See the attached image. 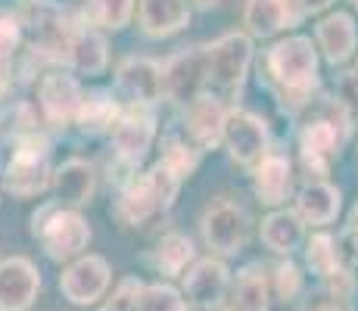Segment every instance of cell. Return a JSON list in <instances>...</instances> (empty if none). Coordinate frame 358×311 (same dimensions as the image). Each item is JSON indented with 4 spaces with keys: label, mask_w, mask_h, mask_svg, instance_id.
Here are the masks:
<instances>
[{
    "label": "cell",
    "mask_w": 358,
    "mask_h": 311,
    "mask_svg": "<svg viewBox=\"0 0 358 311\" xmlns=\"http://www.w3.org/2000/svg\"><path fill=\"white\" fill-rule=\"evenodd\" d=\"M190 25L187 0H141V29L150 38H169Z\"/></svg>",
    "instance_id": "obj_19"
},
{
    "label": "cell",
    "mask_w": 358,
    "mask_h": 311,
    "mask_svg": "<svg viewBox=\"0 0 358 311\" xmlns=\"http://www.w3.org/2000/svg\"><path fill=\"white\" fill-rule=\"evenodd\" d=\"M134 311H187V305L178 296V289H171L169 283H143L141 293H137Z\"/></svg>",
    "instance_id": "obj_30"
},
{
    "label": "cell",
    "mask_w": 358,
    "mask_h": 311,
    "mask_svg": "<svg viewBox=\"0 0 358 311\" xmlns=\"http://www.w3.org/2000/svg\"><path fill=\"white\" fill-rule=\"evenodd\" d=\"M156 209H159V199H156L147 175L128 181L119 203H115V215H119V221H125V224H143Z\"/></svg>",
    "instance_id": "obj_22"
},
{
    "label": "cell",
    "mask_w": 358,
    "mask_h": 311,
    "mask_svg": "<svg viewBox=\"0 0 358 311\" xmlns=\"http://www.w3.org/2000/svg\"><path fill=\"white\" fill-rule=\"evenodd\" d=\"M41 274L22 255L0 261V311H29L38 299Z\"/></svg>",
    "instance_id": "obj_10"
},
{
    "label": "cell",
    "mask_w": 358,
    "mask_h": 311,
    "mask_svg": "<svg viewBox=\"0 0 358 311\" xmlns=\"http://www.w3.org/2000/svg\"><path fill=\"white\" fill-rule=\"evenodd\" d=\"M330 3H334V0H299L302 13H324Z\"/></svg>",
    "instance_id": "obj_38"
},
{
    "label": "cell",
    "mask_w": 358,
    "mask_h": 311,
    "mask_svg": "<svg viewBox=\"0 0 358 311\" xmlns=\"http://www.w3.org/2000/svg\"><path fill=\"white\" fill-rule=\"evenodd\" d=\"M252 62V41L240 31L222 34L206 47V66H209V81L222 87H240L250 72Z\"/></svg>",
    "instance_id": "obj_5"
},
{
    "label": "cell",
    "mask_w": 358,
    "mask_h": 311,
    "mask_svg": "<svg viewBox=\"0 0 358 311\" xmlns=\"http://www.w3.org/2000/svg\"><path fill=\"white\" fill-rule=\"evenodd\" d=\"M199 227H203V240L212 252L237 255L246 243V233H250V218L237 203L218 199L203 212Z\"/></svg>",
    "instance_id": "obj_4"
},
{
    "label": "cell",
    "mask_w": 358,
    "mask_h": 311,
    "mask_svg": "<svg viewBox=\"0 0 358 311\" xmlns=\"http://www.w3.org/2000/svg\"><path fill=\"white\" fill-rule=\"evenodd\" d=\"M184 293L196 308L212 311L224 302L228 296V268L218 259H203L184 277Z\"/></svg>",
    "instance_id": "obj_15"
},
{
    "label": "cell",
    "mask_w": 358,
    "mask_h": 311,
    "mask_svg": "<svg viewBox=\"0 0 358 311\" xmlns=\"http://www.w3.org/2000/svg\"><path fill=\"white\" fill-rule=\"evenodd\" d=\"M262 240L271 252L278 255H290L296 246L302 243V218L296 212H271L265 221H262Z\"/></svg>",
    "instance_id": "obj_23"
},
{
    "label": "cell",
    "mask_w": 358,
    "mask_h": 311,
    "mask_svg": "<svg viewBox=\"0 0 358 311\" xmlns=\"http://www.w3.org/2000/svg\"><path fill=\"white\" fill-rule=\"evenodd\" d=\"M94 187H97V175H94V165L85 159H69L53 171V190L59 196V205H75V209L87 205Z\"/></svg>",
    "instance_id": "obj_16"
},
{
    "label": "cell",
    "mask_w": 358,
    "mask_h": 311,
    "mask_svg": "<svg viewBox=\"0 0 358 311\" xmlns=\"http://www.w3.org/2000/svg\"><path fill=\"white\" fill-rule=\"evenodd\" d=\"M315 34H318V44H321V50H324V57L334 62V66L346 62L355 53L358 29L349 13H330V16H324L318 22V29H315Z\"/></svg>",
    "instance_id": "obj_18"
},
{
    "label": "cell",
    "mask_w": 358,
    "mask_h": 311,
    "mask_svg": "<svg viewBox=\"0 0 358 311\" xmlns=\"http://www.w3.org/2000/svg\"><path fill=\"white\" fill-rule=\"evenodd\" d=\"M50 147L41 134H22L10 150L3 168L6 190L19 199L38 196L41 190H47L50 184Z\"/></svg>",
    "instance_id": "obj_3"
},
{
    "label": "cell",
    "mask_w": 358,
    "mask_h": 311,
    "mask_svg": "<svg viewBox=\"0 0 358 311\" xmlns=\"http://www.w3.org/2000/svg\"><path fill=\"white\" fill-rule=\"evenodd\" d=\"M153 137H156V122H153V113H150L147 106H128L125 113L119 115V122L113 124L115 153H119V159L128 165H137L150 153Z\"/></svg>",
    "instance_id": "obj_8"
},
{
    "label": "cell",
    "mask_w": 358,
    "mask_h": 311,
    "mask_svg": "<svg viewBox=\"0 0 358 311\" xmlns=\"http://www.w3.org/2000/svg\"><path fill=\"white\" fill-rule=\"evenodd\" d=\"M224 143H228V153L234 162L240 165H256L265 159V147H268V124L259 119L256 113H237L228 115L224 124Z\"/></svg>",
    "instance_id": "obj_9"
},
{
    "label": "cell",
    "mask_w": 358,
    "mask_h": 311,
    "mask_svg": "<svg viewBox=\"0 0 358 311\" xmlns=\"http://www.w3.org/2000/svg\"><path fill=\"white\" fill-rule=\"evenodd\" d=\"M187 6H196V10H212V6H218V0H187Z\"/></svg>",
    "instance_id": "obj_40"
},
{
    "label": "cell",
    "mask_w": 358,
    "mask_h": 311,
    "mask_svg": "<svg viewBox=\"0 0 358 311\" xmlns=\"http://www.w3.org/2000/svg\"><path fill=\"white\" fill-rule=\"evenodd\" d=\"M274 289H278V296L280 299H296L299 296V289H302V274H299V268L290 265V261H284V265H278L274 268Z\"/></svg>",
    "instance_id": "obj_33"
},
{
    "label": "cell",
    "mask_w": 358,
    "mask_h": 311,
    "mask_svg": "<svg viewBox=\"0 0 358 311\" xmlns=\"http://www.w3.org/2000/svg\"><path fill=\"white\" fill-rule=\"evenodd\" d=\"M143 283L141 280H125L119 287V293L109 299V305L103 311H134V302H137V293H141Z\"/></svg>",
    "instance_id": "obj_35"
},
{
    "label": "cell",
    "mask_w": 358,
    "mask_h": 311,
    "mask_svg": "<svg viewBox=\"0 0 358 311\" xmlns=\"http://www.w3.org/2000/svg\"><path fill=\"white\" fill-rule=\"evenodd\" d=\"M234 302L240 311H268L271 305V293H268V277L262 265H246L237 277L234 289Z\"/></svg>",
    "instance_id": "obj_25"
},
{
    "label": "cell",
    "mask_w": 358,
    "mask_h": 311,
    "mask_svg": "<svg viewBox=\"0 0 358 311\" xmlns=\"http://www.w3.org/2000/svg\"><path fill=\"white\" fill-rule=\"evenodd\" d=\"M340 103L352 115H358V66L352 68V72L343 75V81H340Z\"/></svg>",
    "instance_id": "obj_37"
},
{
    "label": "cell",
    "mask_w": 358,
    "mask_h": 311,
    "mask_svg": "<svg viewBox=\"0 0 358 311\" xmlns=\"http://www.w3.org/2000/svg\"><path fill=\"white\" fill-rule=\"evenodd\" d=\"M134 0H85V19L97 29L122 31L131 22Z\"/></svg>",
    "instance_id": "obj_27"
},
{
    "label": "cell",
    "mask_w": 358,
    "mask_h": 311,
    "mask_svg": "<svg viewBox=\"0 0 358 311\" xmlns=\"http://www.w3.org/2000/svg\"><path fill=\"white\" fill-rule=\"evenodd\" d=\"M352 6H355V10H358V0H352Z\"/></svg>",
    "instance_id": "obj_41"
},
{
    "label": "cell",
    "mask_w": 358,
    "mask_h": 311,
    "mask_svg": "<svg viewBox=\"0 0 358 311\" xmlns=\"http://www.w3.org/2000/svg\"><path fill=\"white\" fill-rule=\"evenodd\" d=\"M299 311H349L346 299H340L336 293H315L302 302Z\"/></svg>",
    "instance_id": "obj_36"
},
{
    "label": "cell",
    "mask_w": 358,
    "mask_h": 311,
    "mask_svg": "<svg viewBox=\"0 0 358 311\" xmlns=\"http://www.w3.org/2000/svg\"><path fill=\"white\" fill-rule=\"evenodd\" d=\"M256 196L262 205H280L287 203L290 196V187H293V168H290V159L287 156H265L256 168Z\"/></svg>",
    "instance_id": "obj_20"
},
{
    "label": "cell",
    "mask_w": 358,
    "mask_h": 311,
    "mask_svg": "<svg viewBox=\"0 0 358 311\" xmlns=\"http://www.w3.org/2000/svg\"><path fill=\"white\" fill-rule=\"evenodd\" d=\"M224 124H228V113L212 94H199L187 103V115H184V128H187L190 140L199 150H215L224 140Z\"/></svg>",
    "instance_id": "obj_12"
},
{
    "label": "cell",
    "mask_w": 358,
    "mask_h": 311,
    "mask_svg": "<svg viewBox=\"0 0 358 311\" xmlns=\"http://www.w3.org/2000/svg\"><path fill=\"white\" fill-rule=\"evenodd\" d=\"M340 137L330 122H312L299 134V153L308 171L315 175H327V168L334 165V159L340 156Z\"/></svg>",
    "instance_id": "obj_17"
},
{
    "label": "cell",
    "mask_w": 358,
    "mask_h": 311,
    "mask_svg": "<svg viewBox=\"0 0 358 311\" xmlns=\"http://www.w3.org/2000/svg\"><path fill=\"white\" fill-rule=\"evenodd\" d=\"M119 103H115V96L109 91H91L85 94V100H81V109H78V122L85 131H103L109 128V124L119 122Z\"/></svg>",
    "instance_id": "obj_26"
},
{
    "label": "cell",
    "mask_w": 358,
    "mask_h": 311,
    "mask_svg": "<svg viewBox=\"0 0 358 311\" xmlns=\"http://www.w3.org/2000/svg\"><path fill=\"white\" fill-rule=\"evenodd\" d=\"M31 233L41 240L44 252L50 255L53 261L72 259V255H78L81 249L91 243V227H87V221L75 209H66V205H57V203L44 205V209L31 218Z\"/></svg>",
    "instance_id": "obj_2"
},
{
    "label": "cell",
    "mask_w": 358,
    "mask_h": 311,
    "mask_svg": "<svg viewBox=\"0 0 358 311\" xmlns=\"http://www.w3.org/2000/svg\"><path fill=\"white\" fill-rule=\"evenodd\" d=\"M115 87L131 106H150L162 96V66L147 57H128L115 72Z\"/></svg>",
    "instance_id": "obj_11"
},
{
    "label": "cell",
    "mask_w": 358,
    "mask_h": 311,
    "mask_svg": "<svg viewBox=\"0 0 358 311\" xmlns=\"http://www.w3.org/2000/svg\"><path fill=\"white\" fill-rule=\"evenodd\" d=\"M299 0H246L243 22L256 38H271V34L293 29L302 22Z\"/></svg>",
    "instance_id": "obj_14"
},
{
    "label": "cell",
    "mask_w": 358,
    "mask_h": 311,
    "mask_svg": "<svg viewBox=\"0 0 358 311\" xmlns=\"http://www.w3.org/2000/svg\"><path fill=\"white\" fill-rule=\"evenodd\" d=\"M340 205H343V196L334 184L315 181L299 193V199H296V215L302 218V224L321 227V224H330V221L340 215Z\"/></svg>",
    "instance_id": "obj_21"
},
{
    "label": "cell",
    "mask_w": 358,
    "mask_h": 311,
    "mask_svg": "<svg viewBox=\"0 0 358 311\" xmlns=\"http://www.w3.org/2000/svg\"><path fill=\"white\" fill-rule=\"evenodd\" d=\"M194 259V243H190L184 233H165L156 246V268L165 274V277H178V274L187 268V261Z\"/></svg>",
    "instance_id": "obj_28"
},
{
    "label": "cell",
    "mask_w": 358,
    "mask_h": 311,
    "mask_svg": "<svg viewBox=\"0 0 358 311\" xmlns=\"http://www.w3.org/2000/svg\"><path fill=\"white\" fill-rule=\"evenodd\" d=\"M150 187H153L156 199H159V209H171L175 205V196H178V187H181V178L175 171H169L162 162H156L150 168Z\"/></svg>",
    "instance_id": "obj_32"
},
{
    "label": "cell",
    "mask_w": 358,
    "mask_h": 311,
    "mask_svg": "<svg viewBox=\"0 0 358 311\" xmlns=\"http://www.w3.org/2000/svg\"><path fill=\"white\" fill-rule=\"evenodd\" d=\"M38 100H41V109H44V115L53 124H66V122L78 119V109H81V100H85V94H81L78 81H75L72 75L50 72V75H44V78H41Z\"/></svg>",
    "instance_id": "obj_13"
},
{
    "label": "cell",
    "mask_w": 358,
    "mask_h": 311,
    "mask_svg": "<svg viewBox=\"0 0 358 311\" xmlns=\"http://www.w3.org/2000/svg\"><path fill=\"white\" fill-rule=\"evenodd\" d=\"M265 68L274 91L284 96V103H306L318 85V53L308 38L278 41L265 53Z\"/></svg>",
    "instance_id": "obj_1"
},
{
    "label": "cell",
    "mask_w": 358,
    "mask_h": 311,
    "mask_svg": "<svg viewBox=\"0 0 358 311\" xmlns=\"http://www.w3.org/2000/svg\"><path fill=\"white\" fill-rule=\"evenodd\" d=\"M19 41H22V29H19V19L13 16H0V62H6L16 53Z\"/></svg>",
    "instance_id": "obj_34"
},
{
    "label": "cell",
    "mask_w": 358,
    "mask_h": 311,
    "mask_svg": "<svg viewBox=\"0 0 358 311\" xmlns=\"http://www.w3.org/2000/svg\"><path fill=\"white\" fill-rule=\"evenodd\" d=\"M106 62H109V53H106L103 34L81 29L78 38L72 41V50H69V66L81 75H103L106 72Z\"/></svg>",
    "instance_id": "obj_24"
},
{
    "label": "cell",
    "mask_w": 358,
    "mask_h": 311,
    "mask_svg": "<svg viewBox=\"0 0 358 311\" xmlns=\"http://www.w3.org/2000/svg\"><path fill=\"white\" fill-rule=\"evenodd\" d=\"M109 277H113V271H109V261L103 255H85L63 271L59 289L72 305H94L109 289Z\"/></svg>",
    "instance_id": "obj_7"
},
{
    "label": "cell",
    "mask_w": 358,
    "mask_h": 311,
    "mask_svg": "<svg viewBox=\"0 0 358 311\" xmlns=\"http://www.w3.org/2000/svg\"><path fill=\"white\" fill-rule=\"evenodd\" d=\"M346 237L355 243V249H358V205L352 209V215H349V227H346Z\"/></svg>",
    "instance_id": "obj_39"
},
{
    "label": "cell",
    "mask_w": 358,
    "mask_h": 311,
    "mask_svg": "<svg viewBox=\"0 0 358 311\" xmlns=\"http://www.w3.org/2000/svg\"><path fill=\"white\" fill-rule=\"evenodd\" d=\"M209 81V66H206V47H194L178 57H171L162 66V94L169 100L190 103L203 94V85Z\"/></svg>",
    "instance_id": "obj_6"
},
{
    "label": "cell",
    "mask_w": 358,
    "mask_h": 311,
    "mask_svg": "<svg viewBox=\"0 0 358 311\" xmlns=\"http://www.w3.org/2000/svg\"><path fill=\"white\" fill-rule=\"evenodd\" d=\"M306 265L318 277H334L340 271V243L330 233H315L306 246Z\"/></svg>",
    "instance_id": "obj_29"
},
{
    "label": "cell",
    "mask_w": 358,
    "mask_h": 311,
    "mask_svg": "<svg viewBox=\"0 0 358 311\" xmlns=\"http://www.w3.org/2000/svg\"><path fill=\"white\" fill-rule=\"evenodd\" d=\"M159 162L169 171H175V175L184 181V178L194 175V168H196V162H199V150L187 147V143L178 140V137H169V140L162 143V159H159Z\"/></svg>",
    "instance_id": "obj_31"
}]
</instances>
